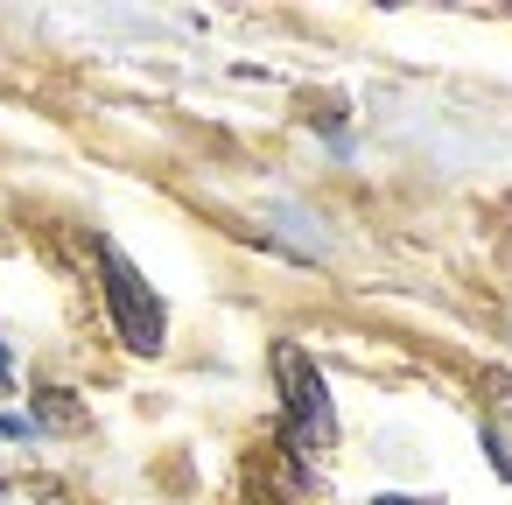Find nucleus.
I'll return each instance as SVG.
<instances>
[{"label": "nucleus", "instance_id": "nucleus-5", "mask_svg": "<svg viewBox=\"0 0 512 505\" xmlns=\"http://www.w3.org/2000/svg\"><path fill=\"white\" fill-rule=\"evenodd\" d=\"M372 505H407V498H372Z\"/></svg>", "mask_w": 512, "mask_h": 505}, {"label": "nucleus", "instance_id": "nucleus-4", "mask_svg": "<svg viewBox=\"0 0 512 505\" xmlns=\"http://www.w3.org/2000/svg\"><path fill=\"white\" fill-rule=\"evenodd\" d=\"M15 379V358H8V344H0V386H8Z\"/></svg>", "mask_w": 512, "mask_h": 505}, {"label": "nucleus", "instance_id": "nucleus-2", "mask_svg": "<svg viewBox=\"0 0 512 505\" xmlns=\"http://www.w3.org/2000/svg\"><path fill=\"white\" fill-rule=\"evenodd\" d=\"M274 372H281V400H288V442H295L302 456H323V449L337 442V407H330L323 372H316L295 344L274 351Z\"/></svg>", "mask_w": 512, "mask_h": 505}, {"label": "nucleus", "instance_id": "nucleus-1", "mask_svg": "<svg viewBox=\"0 0 512 505\" xmlns=\"http://www.w3.org/2000/svg\"><path fill=\"white\" fill-rule=\"evenodd\" d=\"M99 274H106V309H113V323H120V344L127 351H162V337H169V316H162V295L141 281V267L106 239L99 246Z\"/></svg>", "mask_w": 512, "mask_h": 505}, {"label": "nucleus", "instance_id": "nucleus-3", "mask_svg": "<svg viewBox=\"0 0 512 505\" xmlns=\"http://www.w3.org/2000/svg\"><path fill=\"white\" fill-rule=\"evenodd\" d=\"M0 435H29V421H15V414H0Z\"/></svg>", "mask_w": 512, "mask_h": 505}]
</instances>
